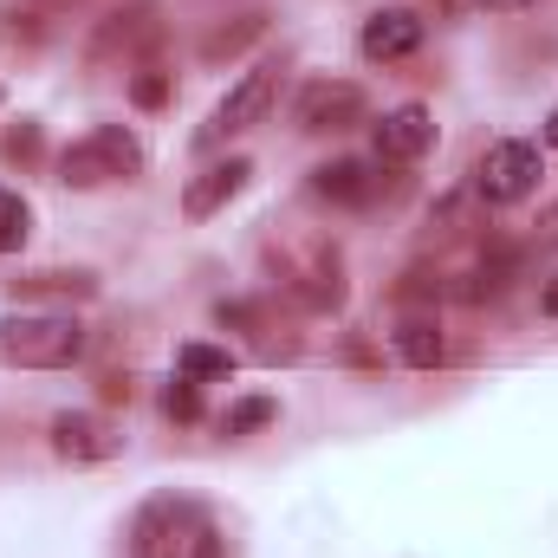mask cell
Listing matches in <instances>:
<instances>
[{
	"label": "cell",
	"mask_w": 558,
	"mask_h": 558,
	"mask_svg": "<svg viewBox=\"0 0 558 558\" xmlns=\"http://www.w3.org/2000/svg\"><path fill=\"white\" fill-rule=\"evenodd\" d=\"M131 558H228V539L202 500L156 494V500H143L137 526H131Z\"/></svg>",
	"instance_id": "6da1fadb"
},
{
	"label": "cell",
	"mask_w": 558,
	"mask_h": 558,
	"mask_svg": "<svg viewBox=\"0 0 558 558\" xmlns=\"http://www.w3.org/2000/svg\"><path fill=\"white\" fill-rule=\"evenodd\" d=\"M92 331L72 312H13L0 318V364L13 371H72L85 357Z\"/></svg>",
	"instance_id": "7a4b0ae2"
},
{
	"label": "cell",
	"mask_w": 558,
	"mask_h": 558,
	"mask_svg": "<svg viewBox=\"0 0 558 558\" xmlns=\"http://www.w3.org/2000/svg\"><path fill=\"white\" fill-rule=\"evenodd\" d=\"M143 169V143L124 124H98L59 156V182L65 189H105V182H131Z\"/></svg>",
	"instance_id": "3957f363"
},
{
	"label": "cell",
	"mask_w": 558,
	"mask_h": 558,
	"mask_svg": "<svg viewBox=\"0 0 558 558\" xmlns=\"http://www.w3.org/2000/svg\"><path fill=\"white\" fill-rule=\"evenodd\" d=\"M539 175H546L539 143L500 137V143H487V156L474 162V195L494 202V208H513V202H526V195L539 189Z\"/></svg>",
	"instance_id": "277c9868"
},
{
	"label": "cell",
	"mask_w": 558,
	"mask_h": 558,
	"mask_svg": "<svg viewBox=\"0 0 558 558\" xmlns=\"http://www.w3.org/2000/svg\"><path fill=\"white\" fill-rule=\"evenodd\" d=\"M279 105V65L267 59V65H254L241 85H228V98L215 105V118L202 124V149H215V143L241 137V131H254V124H267V111Z\"/></svg>",
	"instance_id": "5b68a950"
},
{
	"label": "cell",
	"mask_w": 558,
	"mask_h": 558,
	"mask_svg": "<svg viewBox=\"0 0 558 558\" xmlns=\"http://www.w3.org/2000/svg\"><path fill=\"white\" fill-rule=\"evenodd\" d=\"M371 118V98H364V85H351V78H312L299 98H292V124L305 131V137H338V131H357Z\"/></svg>",
	"instance_id": "8992f818"
},
{
	"label": "cell",
	"mask_w": 558,
	"mask_h": 558,
	"mask_svg": "<svg viewBox=\"0 0 558 558\" xmlns=\"http://www.w3.org/2000/svg\"><path fill=\"white\" fill-rule=\"evenodd\" d=\"M274 260H279V286L299 305H312V312H338L344 305V260H338V247H286Z\"/></svg>",
	"instance_id": "52a82bcc"
},
{
	"label": "cell",
	"mask_w": 558,
	"mask_h": 558,
	"mask_svg": "<svg viewBox=\"0 0 558 558\" xmlns=\"http://www.w3.org/2000/svg\"><path fill=\"white\" fill-rule=\"evenodd\" d=\"M52 448L65 461H111V454H124V435L98 410H65V416H52Z\"/></svg>",
	"instance_id": "ba28073f"
},
{
	"label": "cell",
	"mask_w": 558,
	"mask_h": 558,
	"mask_svg": "<svg viewBox=\"0 0 558 558\" xmlns=\"http://www.w3.org/2000/svg\"><path fill=\"white\" fill-rule=\"evenodd\" d=\"M384 189H390V182H384V162L338 156V162L312 169V195H325V202H338V208H371Z\"/></svg>",
	"instance_id": "9c48e42d"
},
{
	"label": "cell",
	"mask_w": 558,
	"mask_h": 558,
	"mask_svg": "<svg viewBox=\"0 0 558 558\" xmlns=\"http://www.w3.org/2000/svg\"><path fill=\"white\" fill-rule=\"evenodd\" d=\"M371 137H377V162H416L435 149V118L422 105H397L371 124Z\"/></svg>",
	"instance_id": "30bf717a"
},
{
	"label": "cell",
	"mask_w": 558,
	"mask_h": 558,
	"mask_svg": "<svg viewBox=\"0 0 558 558\" xmlns=\"http://www.w3.org/2000/svg\"><path fill=\"white\" fill-rule=\"evenodd\" d=\"M364 59L371 65H390V59H410L422 46V13L416 7H377L371 20H364Z\"/></svg>",
	"instance_id": "8fae6325"
},
{
	"label": "cell",
	"mask_w": 558,
	"mask_h": 558,
	"mask_svg": "<svg viewBox=\"0 0 558 558\" xmlns=\"http://www.w3.org/2000/svg\"><path fill=\"white\" fill-rule=\"evenodd\" d=\"M247 175H254V162H247V156H228V162L202 169V175L182 189V215H189V221H208L215 208H228V202L247 189Z\"/></svg>",
	"instance_id": "7c38bea8"
},
{
	"label": "cell",
	"mask_w": 558,
	"mask_h": 558,
	"mask_svg": "<svg viewBox=\"0 0 558 558\" xmlns=\"http://www.w3.org/2000/svg\"><path fill=\"white\" fill-rule=\"evenodd\" d=\"M397 357H403L410 371H435V364L448 357V338H441V325H435L428 312H410V318L397 325Z\"/></svg>",
	"instance_id": "4fadbf2b"
},
{
	"label": "cell",
	"mask_w": 558,
	"mask_h": 558,
	"mask_svg": "<svg viewBox=\"0 0 558 558\" xmlns=\"http://www.w3.org/2000/svg\"><path fill=\"white\" fill-rule=\"evenodd\" d=\"M513 279H520V254L494 247V254H487V260H481V267L468 274V286H461V299H474V305H481V299H500V292H507Z\"/></svg>",
	"instance_id": "5bb4252c"
},
{
	"label": "cell",
	"mask_w": 558,
	"mask_h": 558,
	"mask_svg": "<svg viewBox=\"0 0 558 558\" xmlns=\"http://www.w3.org/2000/svg\"><path fill=\"white\" fill-rule=\"evenodd\" d=\"M175 371L195 377V384H221V377H234V351H221V344H182Z\"/></svg>",
	"instance_id": "9a60e30c"
},
{
	"label": "cell",
	"mask_w": 558,
	"mask_h": 558,
	"mask_svg": "<svg viewBox=\"0 0 558 558\" xmlns=\"http://www.w3.org/2000/svg\"><path fill=\"white\" fill-rule=\"evenodd\" d=\"M260 33H267V13H241V26H221V33L202 39V59H208V65H215V59H234V52L254 46Z\"/></svg>",
	"instance_id": "2e32d148"
},
{
	"label": "cell",
	"mask_w": 558,
	"mask_h": 558,
	"mask_svg": "<svg viewBox=\"0 0 558 558\" xmlns=\"http://www.w3.org/2000/svg\"><path fill=\"white\" fill-rule=\"evenodd\" d=\"M26 234H33L26 202H20L13 189H0V254H20V247H26Z\"/></svg>",
	"instance_id": "e0dca14e"
},
{
	"label": "cell",
	"mask_w": 558,
	"mask_h": 558,
	"mask_svg": "<svg viewBox=\"0 0 558 558\" xmlns=\"http://www.w3.org/2000/svg\"><path fill=\"white\" fill-rule=\"evenodd\" d=\"M279 416V403L274 397H241L228 416H221V435H247V428H267V422Z\"/></svg>",
	"instance_id": "ac0fdd59"
},
{
	"label": "cell",
	"mask_w": 558,
	"mask_h": 558,
	"mask_svg": "<svg viewBox=\"0 0 558 558\" xmlns=\"http://www.w3.org/2000/svg\"><path fill=\"white\" fill-rule=\"evenodd\" d=\"M162 416H169V422H195V416H202V390H195V377L162 384Z\"/></svg>",
	"instance_id": "d6986e66"
},
{
	"label": "cell",
	"mask_w": 558,
	"mask_h": 558,
	"mask_svg": "<svg viewBox=\"0 0 558 558\" xmlns=\"http://www.w3.org/2000/svg\"><path fill=\"white\" fill-rule=\"evenodd\" d=\"M131 98H137L143 111H156V105L169 98V78H162V72H137V78H131Z\"/></svg>",
	"instance_id": "ffe728a7"
},
{
	"label": "cell",
	"mask_w": 558,
	"mask_h": 558,
	"mask_svg": "<svg viewBox=\"0 0 558 558\" xmlns=\"http://www.w3.org/2000/svg\"><path fill=\"white\" fill-rule=\"evenodd\" d=\"M403 299H441V274H428V267H416V274L403 279Z\"/></svg>",
	"instance_id": "44dd1931"
},
{
	"label": "cell",
	"mask_w": 558,
	"mask_h": 558,
	"mask_svg": "<svg viewBox=\"0 0 558 558\" xmlns=\"http://www.w3.org/2000/svg\"><path fill=\"white\" fill-rule=\"evenodd\" d=\"M533 247H546V254H558V202L533 221Z\"/></svg>",
	"instance_id": "7402d4cb"
},
{
	"label": "cell",
	"mask_w": 558,
	"mask_h": 558,
	"mask_svg": "<svg viewBox=\"0 0 558 558\" xmlns=\"http://www.w3.org/2000/svg\"><path fill=\"white\" fill-rule=\"evenodd\" d=\"M539 312H546V318H558V274L546 279V292H539Z\"/></svg>",
	"instance_id": "603a6c76"
},
{
	"label": "cell",
	"mask_w": 558,
	"mask_h": 558,
	"mask_svg": "<svg viewBox=\"0 0 558 558\" xmlns=\"http://www.w3.org/2000/svg\"><path fill=\"white\" fill-rule=\"evenodd\" d=\"M481 7H500V13H520V7H533V0H481Z\"/></svg>",
	"instance_id": "cb8c5ba5"
},
{
	"label": "cell",
	"mask_w": 558,
	"mask_h": 558,
	"mask_svg": "<svg viewBox=\"0 0 558 558\" xmlns=\"http://www.w3.org/2000/svg\"><path fill=\"white\" fill-rule=\"evenodd\" d=\"M546 143L558 149V105H553V118H546Z\"/></svg>",
	"instance_id": "d4e9b609"
}]
</instances>
